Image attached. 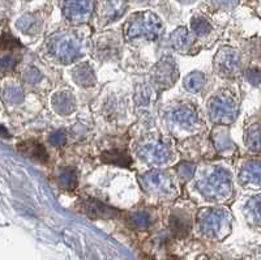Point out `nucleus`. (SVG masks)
I'll list each match as a JSON object with an SVG mask.
<instances>
[{
  "instance_id": "f257e3e1",
  "label": "nucleus",
  "mask_w": 261,
  "mask_h": 260,
  "mask_svg": "<svg viewBox=\"0 0 261 260\" xmlns=\"http://www.w3.org/2000/svg\"><path fill=\"white\" fill-rule=\"evenodd\" d=\"M163 32L162 21L153 12H138L132 14L124 25V37L128 41L136 38L157 39Z\"/></svg>"
},
{
  "instance_id": "f03ea898",
  "label": "nucleus",
  "mask_w": 261,
  "mask_h": 260,
  "mask_svg": "<svg viewBox=\"0 0 261 260\" xmlns=\"http://www.w3.org/2000/svg\"><path fill=\"white\" fill-rule=\"evenodd\" d=\"M197 187L205 197L212 200H222L233 193V179L229 172L215 169L209 175L202 178Z\"/></svg>"
},
{
  "instance_id": "7ed1b4c3",
  "label": "nucleus",
  "mask_w": 261,
  "mask_h": 260,
  "mask_svg": "<svg viewBox=\"0 0 261 260\" xmlns=\"http://www.w3.org/2000/svg\"><path fill=\"white\" fill-rule=\"evenodd\" d=\"M198 226L205 236L221 238L230 229L229 213L218 208H206L198 213Z\"/></svg>"
},
{
  "instance_id": "20e7f679",
  "label": "nucleus",
  "mask_w": 261,
  "mask_h": 260,
  "mask_svg": "<svg viewBox=\"0 0 261 260\" xmlns=\"http://www.w3.org/2000/svg\"><path fill=\"white\" fill-rule=\"evenodd\" d=\"M209 116L215 123H231L238 114V103L233 94L229 91H222L209 99Z\"/></svg>"
},
{
  "instance_id": "39448f33",
  "label": "nucleus",
  "mask_w": 261,
  "mask_h": 260,
  "mask_svg": "<svg viewBox=\"0 0 261 260\" xmlns=\"http://www.w3.org/2000/svg\"><path fill=\"white\" fill-rule=\"evenodd\" d=\"M49 47L54 57L64 64L72 63L81 54L80 42L71 33H60L51 37Z\"/></svg>"
},
{
  "instance_id": "423d86ee",
  "label": "nucleus",
  "mask_w": 261,
  "mask_h": 260,
  "mask_svg": "<svg viewBox=\"0 0 261 260\" xmlns=\"http://www.w3.org/2000/svg\"><path fill=\"white\" fill-rule=\"evenodd\" d=\"M21 45L12 35H3L0 38V71H12L20 60Z\"/></svg>"
},
{
  "instance_id": "0eeeda50",
  "label": "nucleus",
  "mask_w": 261,
  "mask_h": 260,
  "mask_svg": "<svg viewBox=\"0 0 261 260\" xmlns=\"http://www.w3.org/2000/svg\"><path fill=\"white\" fill-rule=\"evenodd\" d=\"M138 156L148 164L163 165L171 157V148L165 141H149L138 148Z\"/></svg>"
},
{
  "instance_id": "6e6552de",
  "label": "nucleus",
  "mask_w": 261,
  "mask_h": 260,
  "mask_svg": "<svg viewBox=\"0 0 261 260\" xmlns=\"http://www.w3.org/2000/svg\"><path fill=\"white\" fill-rule=\"evenodd\" d=\"M94 5V0H64V17L74 24H82L92 16Z\"/></svg>"
},
{
  "instance_id": "1a4fd4ad",
  "label": "nucleus",
  "mask_w": 261,
  "mask_h": 260,
  "mask_svg": "<svg viewBox=\"0 0 261 260\" xmlns=\"http://www.w3.org/2000/svg\"><path fill=\"white\" fill-rule=\"evenodd\" d=\"M178 79V71L171 58H163L152 70V80L159 89L173 87Z\"/></svg>"
},
{
  "instance_id": "9d476101",
  "label": "nucleus",
  "mask_w": 261,
  "mask_h": 260,
  "mask_svg": "<svg viewBox=\"0 0 261 260\" xmlns=\"http://www.w3.org/2000/svg\"><path fill=\"white\" fill-rule=\"evenodd\" d=\"M142 186L146 188V191L153 193H167L173 190V182L169 176L162 172L158 170H153V172L145 173L141 176Z\"/></svg>"
},
{
  "instance_id": "9b49d317",
  "label": "nucleus",
  "mask_w": 261,
  "mask_h": 260,
  "mask_svg": "<svg viewBox=\"0 0 261 260\" xmlns=\"http://www.w3.org/2000/svg\"><path fill=\"white\" fill-rule=\"evenodd\" d=\"M240 63L239 54L237 50L225 47L219 50L214 58V68L218 74L231 75L238 70Z\"/></svg>"
},
{
  "instance_id": "f8f14e48",
  "label": "nucleus",
  "mask_w": 261,
  "mask_h": 260,
  "mask_svg": "<svg viewBox=\"0 0 261 260\" xmlns=\"http://www.w3.org/2000/svg\"><path fill=\"white\" fill-rule=\"evenodd\" d=\"M127 9L126 0H101L98 13L103 22H111L119 18Z\"/></svg>"
},
{
  "instance_id": "ddd939ff",
  "label": "nucleus",
  "mask_w": 261,
  "mask_h": 260,
  "mask_svg": "<svg viewBox=\"0 0 261 260\" xmlns=\"http://www.w3.org/2000/svg\"><path fill=\"white\" fill-rule=\"evenodd\" d=\"M173 119L175 123H178L186 130H195L200 126L197 113L187 105L180 106L179 109L175 110L173 114Z\"/></svg>"
},
{
  "instance_id": "4468645a",
  "label": "nucleus",
  "mask_w": 261,
  "mask_h": 260,
  "mask_svg": "<svg viewBox=\"0 0 261 260\" xmlns=\"http://www.w3.org/2000/svg\"><path fill=\"white\" fill-rule=\"evenodd\" d=\"M17 149L22 156L30 160L43 162V164L49 161L46 148L43 147L42 144L37 143V141H22L17 145Z\"/></svg>"
},
{
  "instance_id": "2eb2a0df",
  "label": "nucleus",
  "mask_w": 261,
  "mask_h": 260,
  "mask_svg": "<svg viewBox=\"0 0 261 260\" xmlns=\"http://www.w3.org/2000/svg\"><path fill=\"white\" fill-rule=\"evenodd\" d=\"M76 99L72 95V93L67 90L59 91L57 94H54L53 97V107L55 109L58 114H62V115H68L71 114L72 111L76 107Z\"/></svg>"
},
{
  "instance_id": "dca6fc26",
  "label": "nucleus",
  "mask_w": 261,
  "mask_h": 260,
  "mask_svg": "<svg viewBox=\"0 0 261 260\" xmlns=\"http://www.w3.org/2000/svg\"><path fill=\"white\" fill-rule=\"evenodd\" d=\"M85 212H86V215L89 217L92 218H110L114 217L118 213L114 208L101 203L99 200H94V199L86 200V203H85Z\"/></svg>"
},
{
  "instance_id": "f3484780",
  "label": "nucleus",
  "mask_w": 261,
  "mask_h": 260,
  "mask_svg": "<svg viewBox=\"0 0 261 260\" xmlns=\"http://www.w3.org/2000/svg\"><path fill=\"white\" fill-rule=\"evenodd\" d=\"M239 180L244 186H260V164L259 162H250L243 169L240 170Z\"/></svg>"
},
{
  "instance_id": "a211bd4d",
  "label": "nucleus",
  "mask_w": 261,
  "mask_h": 260,
  "mask_svg": "<svg viewBox=\"0 0 261 260\" xmlns=\"http://www.w3.org/2000/svg\"><path fill=\"white\" fill-rule=\"evenodd\" d=\"M73 80L80 87H93L95 84V74L88 63L78 64L73 71Z\"/></svg>"
},
{
  "instance_id": "6ab92c4d",
  "label": "nucleus",
  "mask_w": 261,
  "mask_h": 260,
  "mask_svg": "<svg viewBox=\"0 0 261 260\" xmlns=\"http://www.w3.org/2000/svg\"><path fill=\"white\" fill-rule=\"evenodd\" d=\"M101 160L106 164H113V165L119 166H130L132 160L126 152L122 151H111V152H103L101 156Z\"/></svg>"
},
{
  "instance_id": "aec40b11",
  "label": "nucleus",
  "mask_w": 261,
  "mask_h": 260,
  "mask_svg": "<svg viewBox=\"0 0 261 260\" xmlns=\"http://www.w3.org/2000/svg\"><path fill=\"white\" fill-rule=\"evenodd\" d=\"M205 85V76L202 72L198 71H194L190 75H187V78L184 79V88L188 91L192 93H197L201 90Z\"/></svg>"
},
{
  "instance_id": "412c9836",
  "label": "nucleus",
  "mask_w": 261,
  "mask_h": 260,
  "mask_svg": "<svg viewBox=\"0 0 261 260\" xmlns=\"http://www.w3.org/2000/svg\"><path fill=\"white\" fill-rule=\"evenodd\" d=\"M170 43H171V46H173L175 50H178V51H184L186 49H188L191 41L187 29L186 28L177 29V30L171 34Z\"/></svg>"
},
{
  "instance_id": "4be33fe9",
  "label": "nucleus",
  "mask_w": 261,
  "mask_h": 260,
  "mask_svg": "<svg viewBox=\"0 0 261 260\" xmlns=\"http://www.w3.org/2000/svg\"><path fill=\"white\" fill-rule=\"evenodd\" d=\"M170 225H171V230L178 238H183L188 234L190 232V224L186 218H183L182 216H173L170 220Z\"/></svg>"
},
{
  "instance_id": "5701e85b",
  "label": "nucleus",
  "mask_w": 261,
  "mask_h": 260,
  "mask_svg": "<svg viewBox=\"0 0 261 260\" xmlns=\"http://www.w3.org/2000/svg\"><path fill=\"white\" fill-rule=\"evenodd\" d=\"M17 26L20 30H22V32L33 34V33L38 32L39 21L34 14H26V16H24V17L18 20Z\"/></svg>"
},
{
  "instance_id": "b1692460",
  "label": "nucleus",
  "mask_w": 261,
  "mask_h": 260,
  "mask_svg": "<svg viewBox=\"0 0 261 260\" xmlns=\"http://www.w3.org/2000/svg\"><path fill=\"white\" fill-rule=\"evenodd\" d=\"M59 183L67 190H73L76 187V183H77V175H76L74 169L65 168V169L62 170L59 174Z\"/></svg>"
},
{
  "instance_id": "393cba45",
  "label": "nucleus",
  "mask_w": 261,
  "mask_h": 260,
  "mask_svg": "<svg viewBox=\"0 0 261 260\" xmlns=\"http://www.w3.org/2000/svg\"><path fill=\"white\" fill-rule=\"evenodd\" d=\"M246 144L252 151L259 152L260 149V126L259 123L250 127V130L246 134Z\"/></svg>"
},
{
  "instance_id": "a878e982",
  "label": "nucleus",
  "mask_w": 261,
  "mask_h": 260,
  "mask_svg": "<svg viewBox=\"0 0 261 260\" xmlns=\"http://www.w3.org/2000/svg\"><path fill=\"white\" fill-rule=\"evenodd\" d=\"M191 28H192V30L197 35H205L212 30V25H210V22H209L206 18L195 17L192 18Z\"/></svg>"
},
{
  "instance_id": "bb28decb",
  "label": "nucleus",
  "mask_w": 261,
  "mask_h": 260,
  "mask_svg": "<svg viewBox=\"0 0 261 260\" xmlns=\"http://www.w3.org/2000/svg\"><path fill=\"white\" fill-rule=\"evenodd\" d=\"M130 221L137 228H145V226L149 225V216L145 215V213H134L130 217Z\"/></svg>"
},
{
  "instance_id": "cd10ccee",
  "label": "nucleus",
  "mask_w": 261,
  "mask_h": 260,
  "mask_svg": "<svg viewBox=\"0 0 261 260\" xmlns=\"http://www.w3.org/2000/svg\"><path fill=\"white\" fill-rule=\"evenodd\" d=\"M50 143L53 145H62L65 141V135L63 134V132H60V131H58V132H54V134L50 135L49 137Z\"/></svg>"
},
{
  "instance_id": "c85d7f7f",
  "label": "nucleus",
  "mask_w": 261,
  "mask_h": 260,
  "mask_svg": "<svg viewBox=\"0 0 261 260\" xmlns=\"http://www.w3.org/2000/svg\"><path fill=\"white\" fill-rule=\"evenodd\" d=\"M214 1L218 5H222V7H231L237 3V0H214Z\"/></svg>"
},
{
  "instance_id": "c756f323",
  "label": "nucleus",
  "mask_w": 261,
  "mask_h": 260,
  "mask_svg": "<svg viewBox=\"0 0 261 260\" xmlns=\"http://www.w3.org/2000/svg\"><path fill=\"white\" fill-rule=\"evenodd\" d=\"M180 3H184V4H188V3H192V1H195V0H179Z\"/></svg>"
}]
</instances>
